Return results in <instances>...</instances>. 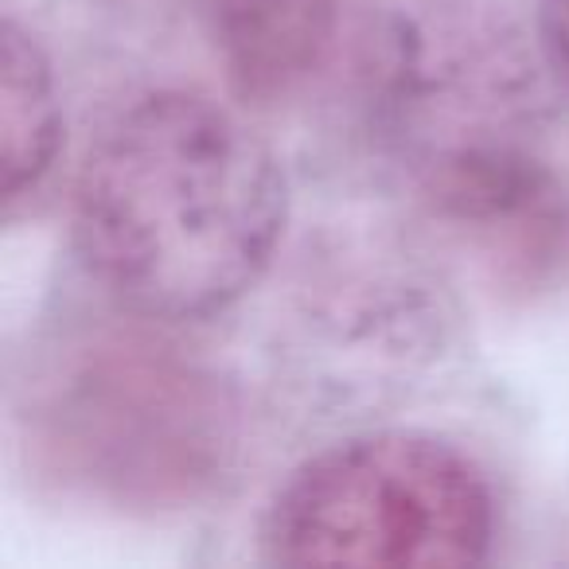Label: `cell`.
Returning a JSON list of instances; mask_svg holds the SVG:
<instances>
[{"instance_id": "obj_1", "label": "cell", "mask_w": 569, "mask_h": 569, "mask_svg": "<svg viewBox=\"0 0 569 569\" xmlns=\"http://www.w3.org/2000/svg\"><path fill=\"white\" fill-rule=\"evenodd\" d=\"M284 227L273 149L219 102L183 90L129 106L74 191L87 269L157 320L222 312L261 277Z\"/></svg>"}, {"instance_id": "obj_4", "label": "cell", "mask_w": 569, "mask_h": 569, "mask_svg": "<svg viewBox=\"0 0 569 569\" xmlns=\"http://www.w3.org/2000/svg\"><path fill=\"white\" fill-rule=\"evenodd\" d=\"M542 36L553 67L569 82V0H542Z\"/></svg>"}, {"instance_id": "obj_3", "label": "cell", "mask_w": 569, "mask_h": 569, "mask_svg": "<svg viewBox=\"0 0 569 569\" xmlns=\"http://www.w3.org/2000/svg\"><path fill=\"white\" fill-rule=\"evenodd\" d=\"M0 98H4V196L17 199L32 188L59 149V98L56 79L40 43L4 20L0 32Z\"/></svg>"}, {"instance_id": "obj_2", "label": "cell", "mask_w": 569, "mask_h": 569, "mask_svg": "<svg viewBox=\"0 0 569 569\" xmlns=\"http://www.w3.org/2000/svg\"><path fill=\"white\" fill-rule=\"evenodd\" d=\"M496 535L480 468L426 433H371L312 457L266 515L284 566H472Z\"/></svg>"}]
</instances>
